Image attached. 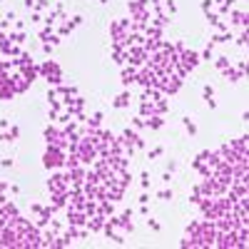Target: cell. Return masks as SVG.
<instances>
[{"mask_svg":"<svg viewBox=\"0 0 249 249\" xmlns=\"http://www.w3.org/2000/svg\"><path fill=\"white\" fill-rule=\"evenodd\" d=\"M162 155V147H157V149H152V152H149V160H155V157H160Z\"/></svg>","mask_w":249,"mask_h":249,"instance_id":"1","label":"cell"},{"mask_svg":"<svg viewBox=\"0 0 249 249\" xmlns=\"http://www.w3.org/2000/svg\"><path fill=\"white\" fill-rule=\"evenodd\" d=\"M149 127H162V120H157V117H155L152 122H149Z\"/></svg>","mask_w":249,"mask_h":249,"instance_id":"2","label":"cell"}]
</instances>
